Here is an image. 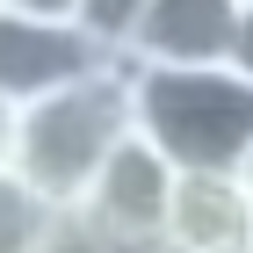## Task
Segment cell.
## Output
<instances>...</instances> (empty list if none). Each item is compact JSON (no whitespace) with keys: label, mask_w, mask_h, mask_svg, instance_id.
Listing matches in <instances>:
<instances>
[{"label":"cell","mask_w":253,"mask_h":253,"mask_svg":"<svg viewBox=\"0 0 253 253\" xmlns=\"http://www.w3.org/2000/svg\"><path fill=\"white\" fill-rule=\"evenodd\" d=\"M130 137H137L130 65H101V73H87V80H73V87H58V94H43V101L22 109L15 181L37 195L43 210L73 217Z\"/></svg>","instance_id":"obj_1"},{"label":"cell","mask_w":253,"mask_h":253,"mask_svg":"<svg viewBox=\"0 0 253 253\" xmlns=\"http://www.w3.org/2000/svg\"><path fill=\"white\" fill-rule=\"evenodd\" d=\"M51 224H58V210H43L15 174H0V253H43Z\"/></svg>","instance_id":"obj_7"},{"label":"cell","mask_w":253,"mask_h":253,"mask_svg":"<svg viewBox=\"0 0 253 253\" xmlns=\"http://www.w3.org/2000/svg\"><path fill=\"white\" fill-rule=\"evenodd\" d=\"M15 137H22V101L0 94V174H15Z\"/></svg>","instance_id":"obj_9"},{"label":"cell","mask_w":253,"mask_h":253,"mask_svg":"<svg viewBox=\"0 0 253 253\" xmlns=\"http://www.w3.org/2000/svg\"><path fill=\"white\" fill-rule=\"evenodd\" d=\"M239 181H246V195H253V159H246V167H239Z\"/></svg>","instance_id":"obj_11"},{"label":"cell","mask_w":253,"mask_h":253,"mask_svg":"<svg viewBox=\"0 0 253 253\" xmlns=\"http://www.w3.org/2000/svg\"><path fill=\"white\" fill-rule=\"evenodd\" d=\"M246 0H137V29L123 65L130 73H210L232 65Z\"/></svg>","instance_id":"obj_5"},{"label":"cell","mask_w":253,"mask_h":253,"mask_svg":"<svg viewBox=\"0 0 253 253\" xmlns=\"http://www.w3.org/2000/svg\"><path fill=\"white\" fill-rule=\"evenodd\" d=\"M137 137L174 174H239L253 159V80L232 65L210 73H130Z\"/></svg>","instance_id":"obj_2"},{"label":"cell","mask_w":253,"mask_h":253,"mask_svg":"<svg viewBox=\"0 0 253 253\" xmlns=\"http://www.w3.org/2000/svg\"><path fill=\"white\" fill-rule=\"evenodd\" d=\"M101 65L116 58H101L87 43L80 0H0V94L7 101L29 109V101L101 73Z\"/></svg>","instance_id":"obj_3"},{"label":"cell","mask_w":253,"mask_h":253,"mask_svg":"<svg viewBox=\"0 0 253 253\" xmlns=\"http://www.w3.org/2000/svg\"><path fill=\"white\" fill-rule=\"evenodd\" d=\"M167 253H253V195L239 174H181Z\"/></svg>","instance_id":"obj_6"},{"label":"cell","mask_w":253,"mask_h":253,"mask_svg":"<svg viewBox=\"0 0 253 253\" xmlns=\"http://www.w3.org/2000/svg\"><path fill=\"white\" fill-rule=\"evenodd\" d=\"M174 167L130 137L116 159H109V174L87 188V203L73 210V224L87 239H101L109 253H167V210H174Z\"/></svg>","instance_id":"obj_4"},{"label":"cell","mask_w":253,"mask_h":253,"mask_svg":"<svg viewBox=\"0 0 253 253\" xmlns=\"http://www.w3.org/2000/svg\"><path fill=\"white\" fill-rule=\"evenodd\" d=\"M43 253H109V246H101V239H87L73 217H58V224H51V239H43Z\"/></svg>","instance_id":"obj_8"},{"label":"cell","mask_w":253,"mask_h":253,"mask_svg":"<svg viewBox=\"0 0 253 253\" xmlns=\"http://www.w3.org/2000/svg\"><path fill=\"white\" fill-rule=\"evenodd\" d=\"M232 73L253 80V0H246V15H239V51H232Z\"/></svg>","instance_id":"obj_10"}]
</instances>
